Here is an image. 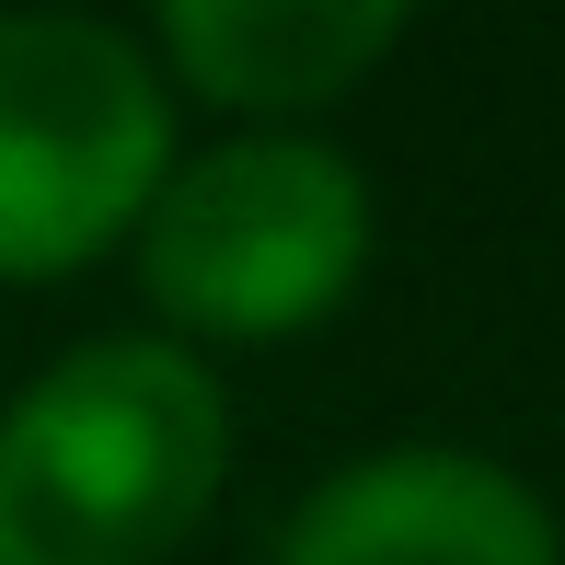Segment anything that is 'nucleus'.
I'll list each match as a JSON object with an SVG mask.
<instances>
[{"label":"nucleus","mask_w":565,"mask_h":565,"mask_svg":"<svg viewBox=\"0 0 565 565\" xmlns=\"http://www.w3.org/2000/svg\"><path fill=\"white\" fill-rule=\"evenodd\" d=\"M173 173V82L105 12H0V277H70Z\"/></svg>","instance_id":"2"},{"label":"nucleus","mask_w":565,"mask_h":565,"mask_svg":"<svg viewBox=\"0 0 565 565\" xmlns=\"http://www.w3.org/2000/svg\"><path fill=\"white\" fill-rule=\"evenodd\" d=\"M231 404L173 335H93L0 404V565H173L220 508Z\"/></svg>","instance_id":"1"},{"label":"nucleus","mask_w":565,"mask_h":565,"mask_svg":"<svg viewBox=\"0 0 565 565\" xmlns=\"http://www.w3.org/2000/svg\"><path fill=\"white\" fill-rule=\"evenodd\" d=\"M277 565H565V531L508 461L404 439V450L335 461L289 508Z\"/></svg>","instance_id":"4"},{"label":"nucleus","mask_w":565,"mask_h":565,"mask_svg":"<svg viewBox=\"0 0 565 565\" xmlns=\"http://www.w3.org/2000/svg\"><path fill=\"white\" fill-rule=\"evenodd\" d=\"M162 82L231 116H312L404 46L393 0H173L150 23Z\"/></svg>","instance_id":"5"},{"label":"nucleus","mask_w":565,"mask_h":565,"mask_svg":"<svg viewBox=\"0 0 565 565\" xmlns=\"http://www.w3.org/2000/svg\"><path fill=\"white\" fill-rule=\"evenodd\" d=\"M370 266V173L335 139L254 127L162 173L139 209V289L185 335H300Z\"/></svg>","instance_id":"3"}]
</instances>
